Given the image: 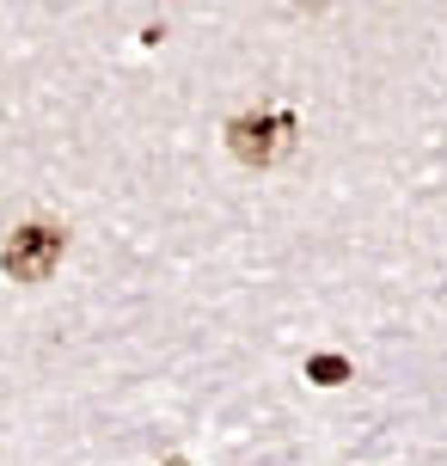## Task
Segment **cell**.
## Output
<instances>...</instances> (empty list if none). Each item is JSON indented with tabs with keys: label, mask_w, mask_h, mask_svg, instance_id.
<instances>
[{
	"label": "cell",
	"mask_w": 447,
	"mask_h": 466,
	"mask_svg": "<svg viewBox=\"0 0 447 466\" xmlns=\"http://www.w3.org/2000/svg\"><path fill=\"white\" fill-rule=\"evenodd\" d=\"M62 252H68V233L49 228V221H31V228H19L0 246V264H6L13 282H49V270L62 264Z\"/></svg>",
	"instance_id": "obj_1"
},
{
	"label": "cell",
	"mask_w": 447,
	"mask_h": 466,
	"mask_svg": "<svg viewBox=\"0 0 447 466\" xmlns=\"http://www.w3.org/2000/svg\"><path fill=\"white\" fill-rule=\"evenodd\" d=\"M294 136V116L276 111V116H233L227 123V147H233L245 166H270L283 154V141Z\"/></svg>",
	"instance_id": "obj_2"
},
{
	"label": "cell",
	"mask_w": 447,
	"mask_h": 466,
	"mask_svg": "<svg viewBox=\"0 0 447 466\" xmlns=\"http://www.w3.org/2000/svg\"><path fill=\"white\" fill-rule=\"evenodd\" d=\"M160 466H190V461H160Z\"/></svg>",
	"instance_id": "obj_4"
},
{
	"label": "cell",
	"mask_w": 447,
	"mask_h": 466,
	"mask_svg": "<svg viewBox=\"0 0 447 466\" xmlns=\"http://www.w3.org/2000/svg\"><path fill=\"white\" fill-rule=\"evenodd\" d=\"M350 356H306V380H313V387H343V380H350Z\"/></svg>",
	"instance_id": "obj_3"
}]
</instances>
